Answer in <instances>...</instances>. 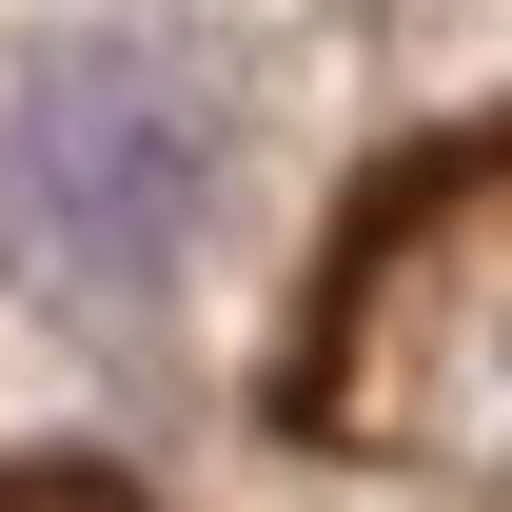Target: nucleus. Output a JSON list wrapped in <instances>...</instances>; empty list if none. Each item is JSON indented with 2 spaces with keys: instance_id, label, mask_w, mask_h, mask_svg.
Listing matches in <instances>:
<instances>
[{
  "instance_id": "nucleus-2",
  "label": "nucleus",
  "mask_w": 512,
  "mask_h": 512,
  "mask_svg": "<svg viewBox=\"0 0 512 512\" xmlns=\"http://www.w3.org/2000/svg\"><path fill=\"white\" fill-rule=\"evenodd\" d=\"M0 512H138L119 473H0Z\"/></svg>"
},
{
  "instance_id": "nucleus-1",
  "label": "nucleus",
  "mask_w": 512,
  "mask_h": 512,
  "mask_svg": "<svg viewBox=\"0 0 512 512\" xmlns=\"http://www.w3.org/2000/svg\"><path fill=\"white\" fill-rule=\"evenodd\" d=\"M197 217H217V119H197L178 60L60 40V60L20 79V119H0V237H20L40 296L138 316V296L197 256Z\"/></svg>"
}]
</instances>
